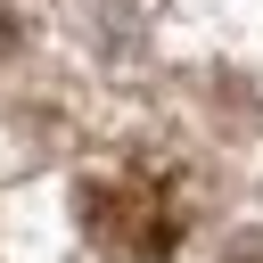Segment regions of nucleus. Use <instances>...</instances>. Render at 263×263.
<instances>
[{"instance_id":"obj_1","label":"nucleus","mask_w":263,"mask_h":263,"mask_svg":"<svg viewBox=\"0 0 263 263\" xmlns=\"http://www.w3.org/2000/svg\"><path fill=\"white\" fill-rule=\"evenodd\" d=\"M82 230L107 263H164L181 238V205L156 189V173H99L82 181Z\"/></svg>"}]
</instances>
